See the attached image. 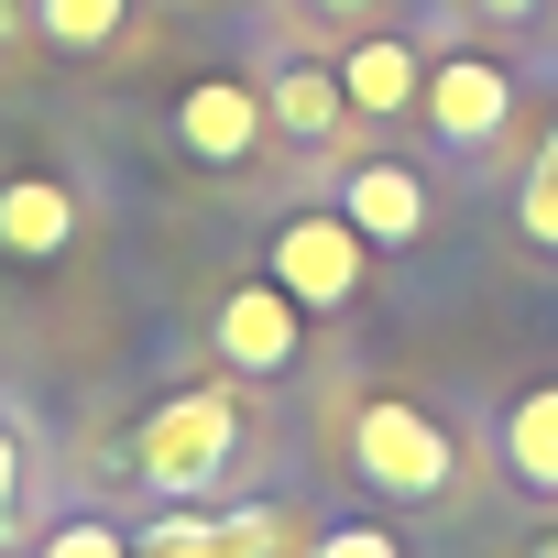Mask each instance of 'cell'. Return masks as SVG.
I'll use <instances>...</instances> for the list:
<instances>
[{
  "label": "cell",
  "mask_w": 558,
  "mask_h": 558,
  "mask_svg": "<svg viewBox=\"0 0 558 558\" xmlns=\"http://www.w3.org/2000/svg\"><path fill=\"white\" fill-rule=\"evenodd\" d=\"M34 558H132V536L121 525H99V514H66V525H45V547Z\"/></svg>",
  "instance_id": "16"
},
{
  "label": "cell",
  "mask_w": 558,
  "mask_h": 558,
  "mask_svg": "<svg viewBox=\"0 0 558 558\" xmlns=\"http://www.w3.org/2000/svg\"><path fill=\"white\" fill-rule=\"evenodd\" d=\"M12 493H23V438L0 427V514H12Z\"/></svg>",
  "instance_id": "17"
},
{
  "label": "cell",
  "mask_w": 558,
  "mask_h": 558,
  "mask_svg": "<svg viewBox=\"0 0 558 558\" xmlns=\"http://www.w3.org/2000/svg\"><path fill=\"white\" fill-rule=\"evenodd\" d=\"M274 536H286V514L274 504H165L154 525H132V558H274Z\"/></svg>",
  "instance_id": "6"
},
{
  "label": "cell",
  "mask_w": 558,
  "mask_h": 558,
  "mask_svg": "<svg viewBox=\"0 0 558 558\" xmlns=\"http://www.w3.org/2000/svg\"><path fill=\"white\" fill-rule=\"evenodd\" d=\"M340 219H351L373 252H405V241H427V175L395 165V154H373V165L340 175Z\"/></svg>",
  "instance_id": "8"
},
{
  "label": "cell",
  "mask_w": 558,
  "mask_h": 558,
  "mask_svg": "<svg viewBox=\"0 0 558 558\" xmlns=\"http://www.w3.org/2000/svg\"><path fill=\"white\" fill-rule=\"evenodd\" d=\"M263 110H274V132H296V143H340L351 88H340V66H286V77L263 88Z\"/></svg>",
  "instance_id": "12"
},
{
  "label": "cell",
  "mask_w": 558,
  "mask_h": 558,
  "mask_svg": "<svg viewBox=\"0 0 558 558\" xmlns=\"http://www.w3.org/2000/svg\"><path fill=\"white\" fill-rule=\"evenodd\" d=\"M12 536H23V525H12V514H0V547H12Z\"/></svg>",
  "instance_id": "22"
},
{
  "label": "cell",
  "mask_w": 558,
  "mask_h": 558,
  "mask_svg": "<svg viewBox=\"0 0 558 558\" xmlns=\"http://www.w3.org/2000/svg\"><path fill=\"white\" fill-rule=\"evenodd\" d=\"M351 471H362L384 504H438V493L460 482V449H449V427H438L427 405L373 395V405L351 416Z\"/></svg>",
  "instance_id": "2"
},
{
  "label": "cell",
  "mask_w": 558,
  "mask_h": 558,
  "mask_svg": "<svg viewBox=\"0 0 558 558\" xmlns=\"http://www.w3.org/2000/svg\"><path fill=\"white\" fill-rule=\"evenodd\" d=\"M493 449H504V482H514V493H547V504H558V384H525V395L504 405Z\"/></svg>",
  "instance_id": "10"
},
{
  "label": "cell",
  "mask_w": 558,
  "mask_h": 558,
  "mask_svg": "<svg viewBox=\"0 0 558 558\" xmlns=\"http://www.w3.org/2000/svg\"><path fill=\"white\" fill-rule=\"evenodd\" d=\"M307 12H373V0H307Z\"/></svg>",
  "instance_id": "20"
},
{
  "label": "cell",
  "mask_w": 558,
  "mask_h": 558,
  "mask_svg": "<svg viewBox=\"0 0 558 558\" xmlns=\"http://www.w3.org/2000/svg\"><path fill=\"white\" fill-rule=\"evenodd\" d=\"M263 274H274V286H286L307 318H340V307L362 296V274H373V241H362L340 208H296L286 230H274Z\"/></svg>",
  "instance_id": "3"
},
{
  "label": "cell",
  "mask_w": 558,
  "mask_h": 558,
  "mask_svg": "<svg viewBox=\"0 0 558 558\" xmlns=\"http://www.w3.org/2000/svg\"><path fill=\"white\" fill-rule=\"evenodd\" d=\"M23 23H34V12H12V0H0V45H12V34H23Z\"/></svg>",
  "instance_id": "19"
},
{
  "label": "cell",
  "mask_w": 558,
  "mask_h": 558,
  "mask_svg": "<svg viewBox=\"0 0 558 558\" xmlns=\"http://www.w3.org/2000/svg\"><path fill=\"white\" fill-rule=\"evenodd\" d=\"M230 460H241V405H230L219 384L165 395V405L132 427V471H143V493H165V504H208V493L230 482Z\"/></svg>",
  "instance_id": "1"
},
{
  "label": "cell",
  "mask_w": 558,
  "mask_h": 558,
  "mask_svg": "<svg viewBox=\"0 0 558 558\" xmlns=\"http://www.w3.org/2000/svg\"><path fill=\"white\" fill-rule=\"evenodd\" d=\"M340 88H351V110L395 121V110H416V99H427V56H416L405 34H362V45L340 56Z\"/></svg>",
  "instance_id": "9"
},
{
  "label": "cell",
  "mask_w": 558,
  "mask_h": 558,
  "mask_svg": "<svg viewBox=\"0 0 558 558\" xmlns=\"http://www.w3.org/2000/svg\"><path fill=\"white\" fill-rule=\"evenodd\" d=\"M121 23H132V0H34V34H45V45H66V56L110 45Z\"/></svg>",
  "instance_id": "13"
},
{
  "label": "cell",
  "mask_w": 558,
  "mask_h": 558,
  "mask_svg": "<svg viewBox=\"0 0 558 558\" xmlns=\"http://www.w3.org/2000/svg\"><path fill=\"white\" fill-rule=\"evenodd\" d=\"M416 110H427V132H438L449 154H482V143L514 121V77H504L493 56H471V45H460V56H438V66H427V99H416Z\"/></svg>",
  "instance_id": "5"
},
{
  "label": "cell",
  "mask_w": 558,
  "mask_h": 558,
  "mask_svg": "<svg viewBox=\"0 0 558 558\" xmlns=\"http://www.w3.org/2000/svg\"><path fill=\"white\" fill-rule=\"evenodd\" d=\"M525 558H558V536H536V547H525Z\"/></svg>",
  "instance_id": "21"
},
{
  "label": "cell",
  "mask_w": 558,
  "mask_h": 558,
  "mask_svg": "<svg viewBox=\"0 0 558 558\" xmlns=\"http://www.w3.org/2000/svg\"><path fill=\"white\" fill-rule=\"evenodd\" d=\"M514 230H525L536 252H558V121H547V143H536V165H525V186H514Z\"/></svg>",
  "instance_id": "14"
},
{
  "label": "cell",
  "mask_w": 558,
  "mask_h": 558,
  "mask_svg": "<svg viewBox=\"0 0 558 558\" xmlns=\"http://www.w3.org/2000/svg\"><path fill=\"white\" fill-rule=\"evenodd\" d=\"M482 12H493V23H536V0H482Z\"/></svg>",
  "instance_id": "18"
},
{
  "label": "cell",
  "mask_w": 558,
  "mask_h": 558,
  "mask_svg": "<svg viewBox=\"0 0 558 558\" xmlns=\"http://www.w3.org/2000/svg\"><path fill=\"white\" fill-rule=\"evenodd\" d=\"M263 132H274V110H263L252 77H197V88L175 99V143H186L197 165H252Z\"/></svg>",
  "instance_id": "7"
},
{
  "label": "cell",
  "mask_w": 558,
  "mask_h": 558,
  "mask_svg": "<svg viewBox=\"0 0 558 558\" xmlns=\"http://www.w3.org/2000/svg\"><path fill=\"white\" fill-rule=\"evenodd\" d=\"M208 351L230 362V373H252V384H274V373H296V351H307V307L274 286V274H252V286H230L219 296V318H208Z\"/></svg>",
  "instance_id": "4"
},
{
  "label": "cell",
  "mask_w": 558,
  "mask_h": 558,
  "mask_svg": "<svg viewBox=\"0 0 558 558\" xmlns=\"http://www.w3.org/2000/svg\"><path fill=\"white\" fill-rule=\"evenodd\" d=\"M77 241V197L56 175H12L0 186V252H23V263H56Z\"/></svg>",
  "instance_id": "11"
},
{
  "label": "cell",
  "mask_w": 558,
  "mask_h": 558,
  "mask_svg": "<svg viewBox=\"0 0 558 558\" xmlns=\"http://www.w3.org/2000/svg\"><path fill=\"white\" fill-rule=\"evenodd\" d=\"M307 558H405V536L395 525H373V514H340V525H318V547Z\"/></svg>",
  "instance_id": "15"
}]
</instances>
